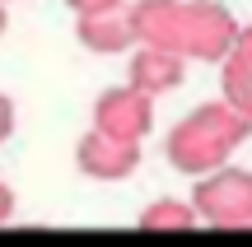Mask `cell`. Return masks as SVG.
I'll return each mask as SVG.
<instances>
[{
  "mask_svg": "<svg viewBox=\"0 0 252 247\" xmlns=\"http://www.w3.org/2000/svg\"><path fill=\"white\" fill-rule=\"evenodd\" d=\"M135 47H159L182 61L220 65L238 37V19L224 0H131Z\"/></svg>",
  "mask_w": 252,
  "mask_h": 247,
  "instance_id": "obj_1",
  "label": "cell"
},
{
  "mask_svg": "<svg viewBox=\"0 0 252 247\" xmlns=\"http://www.w3.org/2000/svg\"><path fill=\"white\" fill-rule=\"evenodd\" d=\"M248 136H252L248 117H238L224 98H206L168 131L163 159H168L173 173L196 182V177H210V173H220V168H229L234 149L243 145Z\"/></svg>",
  "mask_w": 252,
  "mask_h": 247,
  "instance_id": "obj_2",
  "label": "cell"
},
{
  "mask_svg": "<svg viewBox=\"0 0 252 247\" xmlns=\"http://www.w3.org/2000/svg\"><path fill=\"white\" fill-rule=\"evenodd\" d=\"M191 210L206 229H229V233L252 229V168L229 164L210 177H196Z\"/></svg>",
  "mask_w": 252,
  "mask_h": 247,
  "instance_id": "obj_3",
  "label": "cell"
},
{
  "mask_svg": "<svg viewBox=\"0 0 252 247\" xmlns=\"http://www.w3.org/2000/svg\"><path fill=\"white\" fill-rule=\"evenodd\" d=\"M94 131L126 145H145V136L154 131V98H145L131 84H112L94 98Z\"/></svg>",
  "mask_w": 252,
  "mask_h": 247,
  "instance_id": "obj_4",
  "label": "cell"
},
{
  "mask_svg": "<svg viewBox=\"0 0 252 247\" xmlns=\"http://www.w3.org/2000/svg\"><path fill=\"white\" fill-rule=\"evenodd\" d=\"M145 149L140 145H126V140H112V136H98V131H84L75 140V168L94 182H126V177L140 168Z\"/></svg>",
  "mask_w": 252,
  "mask_h": 247,
  "instance_id": "obj_5",
  "label": "cell"
},
{
  "mask_svg": "<svg viewBox=\"0 0 252 247\" xmlns=\"http://www.w3.org/2000/svg\"><path fill=\"white\" fill-rule=\"evenodd\" d=\"M75 37H80V47H84V52H94V56H122V52H135L131 5L75 19Z\"/></svg>",
  "mask_w": 252,
  "mask_h": 247,
  "instance_id": "obj_6",
  "label": "cell"
},
{
  "mask_svg": "<svg viewBox=\"0 0 252 247\" xmlns=\"http://www.w3.org/2000/svg\"><path fill=\"white\" fill-rule=\"evenodd\" d=\"M187 80V61L173 52H159V47H135L131 52V65H126V84L140 89L145 98H159V93H173L182 89Z\"/></svg>",
  "mask_w": 252,
  "mask_h": 247,
  "instance_id": "obj_7",
  "label": "cell"
},
{
  "mask_svg": "<svg viewBox=\"0 0 252 247\" xmlns=\"http://www.w3.org/2000/svg\"><path fill=\"white\" fill-rule=\"evenodd\" d=\"M220 98H224L238 117L252 121V24L238 28L229 56L220 61Z\"/></svg>",
  "mask_w": 252,
  "mask_h": 247,
  "instance_id": "obj_8",
  "label": "cell"
},
{
  "mask_svg": "<svg viewBox=\"0 0 252 247\" xmlns=\"http://www.w3.org/2000/svg\"><path fill=\"white\" fill-rule=\"evenodd\" d=\"M140 224L145 233H187V229H201L196 210H191V201H173V196H159V201H150L140 210Z\"/></svg>",
  "mask_w": 252,
  "mask_h": 247,
  "instance_id": "obj_9",
  "label": "cell"
},
{
  "mask_svg": "<svg viewBox=\"0 0 252 247\" xmlns=\"http://www.w3.org/2000/svg\"><path fill=\"white\" fill-rule=\"evenodd\" d=\"M65 5H70L75 19H84V14H103V9H122V5H131V0H65Z\"/></svg>",
  "mask_w": 252,
  "mask_h": 247,
  "instance_id": "obj_10",
  "label": "cell"
},
{
  "mask_svg": "<svg viewBox=\"0 0 252 247\" xmlns=\"http://www.w3.org/2000/svg\"><path fill=\"white\" fill-rule=\"evenodd\" d=\"M14 126H19V108H14V98L0 89V145L14 136Z\"/></svg>",
  "mask_w": 252,
  "mask_h": 247,
  "instance_id": "obj_11",
  "label": "cell"
},
{
  "mask_svg": "<svg viewBox=\"0 0 252 247\" xmlns=\"http://www.w3.org/2000/svg\"><path fill=\"white\" fill-rule=\"evenodd\" d=\"M5 28H9V9L0 5V37H5Z\"/></svg>",
  "mask_w": 252,
  "mask_h": 247,
  "instance_id": "obj_12",
  "label": "cell"
},
{
  "mask_svg": "<svg viewBox=\"0 0 252 247\" xmlns=\"http://www.w3.org/2000/svg\"><path fill=\"white\" fill-rule=\"evenodd\" d=\"M0 5H9V0H0Z\"/></svg>",
  "mask_w": 252,
  "mask_h": 247,
  "instance_id": "obj_13",
  "label": "cell"
}]
</instances>
